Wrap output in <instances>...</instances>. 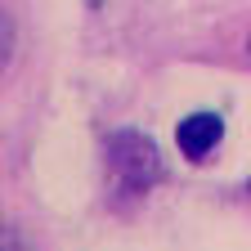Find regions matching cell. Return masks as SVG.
<instances>
[{
    "mask_svg": "<svg viewBox=\"0 0 251 251\" xmlns=\"http://www.w3.org/2000/svg\"><path fill=\"white\" fill-rule=\"evenodd\" d=\"M103 162H108L112 193H117L121 202H139V198L152 193L157 184H166L162 148H157L152 135L135 130V126H121V130L108 135V144H103Z\"/></svg>",
    "mask_w": 251,
    "mask_h": 251,
    "instance_id": "6da1fadb",
    "label": "cell"
},
{
    "mask_svg": "<svg viewBox=\"0 0 251 251\" xmlns=\"http://www.w3.org/2000/svg\"><path fill=\"white\" fill-rule=\"evenodd\" d=\"M220 144H225V117H220V112L198 108V112H188V117L175 121V148H179L184 162L202 166Z\"/></svg>",
    "mask_w": 251,
    "mask_h": 251,
    "instance_id": "7a4b0ae2",
    "label": "cell"
},
{
    "mask_svg": "<svg viewBox=\"0 0 251 251\" xmlns=\"http://www.w3.org/2000/svg\"><path fill=\"white\" fill-rule=\"evenodd\" d=\"M14 45H18V31H14V18L5 14V27H0V50H5V58H14Z\"/></svg>",
    "mask_w": 251,
    "mask_h": 251,
    "instance_id": "3957f363",
    "label": "cell"
},
{
    "mask_svg": "<svg viewBox=\"0 0 251 251\" xmlns=\"http://www.w3.org/2000/svg\"><path fill=\"white\" fill-rule=\"evenodd\" d=\"M247 198H251V179H247Z\"/></svg>",
    "mask_w": 251,
    "mask_h": 251,
    "instance_id": "277c9868",
    "label": "cell"
},
{
    "mask_svg": "<svg viewBox=\"0 0 251 251\" xmlns=\"http://www.w3.org/2000/svg\"><path fill=\"white\" fill-rule=\"evenodd\" d=\"M247 54H251V36H247Z\"/></svg>",
    "mask_w": 251,
    "mask_h": 251,
    "instance_id": "5b68a950",
    "label": "cell"
}]
</instances>
